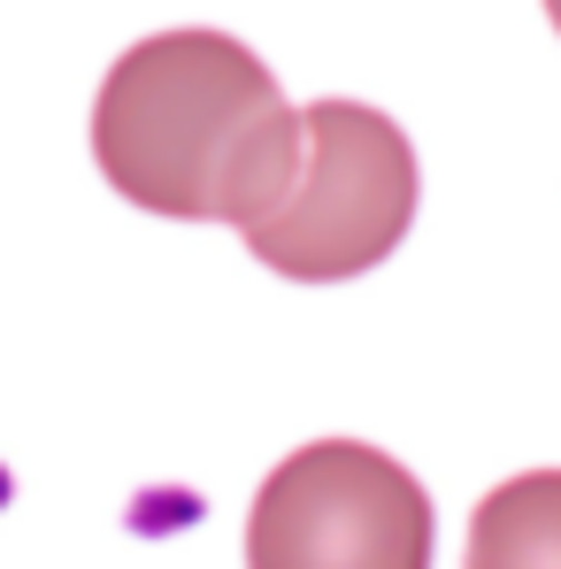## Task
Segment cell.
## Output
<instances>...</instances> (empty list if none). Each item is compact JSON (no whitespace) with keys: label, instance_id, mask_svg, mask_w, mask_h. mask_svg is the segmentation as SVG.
<instances>
[{"label":"cell","instance_id":"obj_1","mask_svg":"<svg viewBox=\"0 0 561 569\" xmlns=\"http://www.w3.org/2000/svg\"><path fill=\"white\" fill-rule=\"evenodd\" d=\"M100 178L147 216L262 223L300 170V108L231 31H154L123 47L93 100Z\"/></svg>","mask_w":561,"mask_h":569},{"label":"cell","instance_id":"obj_5","mask_svg":"<svg viewBox=\"0 0 561 569\" xmlns=\"http://www.w3.org/2000/svg\"><path fill=\"white\" fill-rule=\"evenodd\" d=\"M547 16H554V23H561V0H547Z\"/></svg>","mask_w":561,"mask_h":569},{"label":"cell","instance_id":"obj_2","mask_svg":"<svg viewBox=\"0 0 561 569\" xmlns=\"http://www.w3.org/2000/svg\"><path fill=\"white\" fill-rule=\"evenodd\" d=\"M415 200H423V162L384 108L308 100L300 108V170L278 208L262 223H247L239 239L278 278L347 284L408 239Z\"/></svg>","mask_w":561,"mask_h":569},{"label":"cell","instance_id":"obj_3","mask_svg":"<svg viewBox=\"0 0 561 569\" xmlns=\"http://www.w3.org/2000/svg\"><path fill=\"white\" fill-rule=\"evenodd\" d=\"M431 547L423 477L362 439L284 455L247 508V569H431Z\"/></svg>","mask_w":561,"mask_h":569},{"label":"cell","instance_id":"obj_4","mask_svg":"<svg viewBox=\"0 0 561 569\" xmlns=\"http://www.w3.org/2000/svg\"><path fill=\"white\" fill-rule=\"evenodd\" d=\"M462 569H561V470H523L492 485L469 516Z\"/></svg>","mask_w":561,"mask_h":569}]
</instances>
